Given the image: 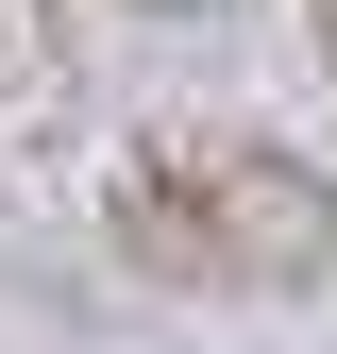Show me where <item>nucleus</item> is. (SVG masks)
<instances>
[{
    "mask_svg": "<svg viewBox=\"0 0 337 354\" xmlns=\"http://www.w3.org/2000/svg\"><path fill=\"white\" fill-rule=\"evenodd\" d=\"M118 253H135L152 287H236V304H287V287H320L337 270V186L304 152H270V136H220V118H168V136L118 152Z\"/></svg>",
    "mask_w": 337,
    "mask_h": 354,
    "instance_id": "nucleus-1",
    "label": "nucleus"
},
{
    "mask_svg": "<svg viewBox=\"0 0 337 354\" xmlns=\"http://www.w3.org/2000/svg\"><path fill=\"white\" fill-rule=\"evenodd\" d=\"M84 102V51H68V0H0V152H34L51 118Z\"/></svg>",
    "mask_w": 337,
    "mask_h": 354,
    "instance_id": "nucleus-2",
    "label": "nucleus"
},
{
    "mask_svg": "<svg viewBox=\"0 0 337 354\" xmlns=\"http://www.w3.org/2000/svg\"><path fill=\"white\" fill-rule=\"evenodd\" d=\"M320 51H337V17H320Z\"/></svg>",
    "mask_w": 337,
    "mask_h": 354,
    "instance_id": "nucleus-4",
    "label": "nucleus"
},
{
    "mask_svg": "<svg viewBox=\"0 0 337 354\" xmlns=\"http://www.w3.org/2000/svg\"><path fill=\"white\" fill-rule=\"evenodd\" d=\"M152 17H253V0H152Z\"/></svg>",
    "mask_w": 337,
    "mask_h": 354,
    "instance_id": "nucleus-3",
    "label": "nucleus"
}]
</instances>
